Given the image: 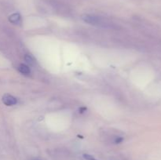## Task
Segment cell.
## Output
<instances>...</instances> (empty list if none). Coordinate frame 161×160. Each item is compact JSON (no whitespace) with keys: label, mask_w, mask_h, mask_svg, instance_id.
<instances>
[{"label":"cell","mask_w":161,"mask_h":160,"mask_svg":"<svg viewBox=\"0 0 161 160\" xmlns=\"http://www.w3.org/2000/svg\"><path fill=\"white\" fill-rule=\"evenodd\" d=\"M83 156V158H84L86 160H97V158H94L93 155H89V154H84Z\"/></svg>","instance_id":"cell-5"},{"label":"cell","mask_w":161,"mask_h":160,"mask_svg":"<svg viewBox=\"0 0 161 160\" xmlns=\"http://www.w3.org/2000/svg\"><path fill=\"white\" fill-rule=\"evenodd\" d=\"M9 20L11 23L17 24H20V21H21V17H20L19 13H14L11 16H9Z\"/></svg>","instance_id":"cell-3"},{"label":"cell","mask_w":161,"mask_h":160,"mask_svg":"<svg viewBox=\"0 0 161 160\" xmlns=\"http://www.w3.org/2000/svg\"><path fill=\"white\" fill-rule=\"evenodd\" d=\"M123 141H124V138L120 137V136H117L114 140V143L115 144H120V143L123 142Z\"/></svg>","instance_id":"cell-6"},{"label":"cell","mask_w":161,"mask_h":160,"mask_svg":"<svg viewBox=\"0 0 161 160\" xmlns=\"http://www.w3.org/2000/svg\"><path fill=\"white\" fill-rule=\"evenodd\" d=\"M25 60H26V61L28 63H29V64H32L33 63V59L32 57H31L30 55H27V56H25Z\"/></svg>","instance_id":"cell-7"},{"label":"cell","mask_w":161,"mask_h":160,"mask_svg":"<svg viewBox=\"0 0 161 160\" xmlns=\"http://www.w3.org/2000/svg\"><path fill=\"white\" fill-rule=\"evenodd\" d=\"M18 71L21 74H24V75H29L31 73V70H30V67H28V65L24 64H20V65L18 66Z\"/></svg>","instance_id":"cell-4"},{"label":"cell","mask_w":161,"mask_h":160,"mask_svg":"<svg viewBox=\"0 0 161 160\" xmlns=\"http://www.w3.org/2000/svg\"><path fill=\"white\" fill-rule=\"evenodd\" d=\"M33 160H41V159H33Z\"/></svg>","instance_id":"cell-8"},{"label":"cell","mask_w":161,"mask_h":160,"mask_svg":"<svg viewBox=\"0 0 161 160\" xmlns=\"http://www.w3.org/2000/svg\"><path fill=\"white\" fill-rule=\"evenodd\" d=\"M83 20H84L86 23L90 24L93 25H102L104 24V22L102 19L99 17L94 15H84L83 16Z\"/></svg>","instance_id":"cell-1"},{"label":"cell","mask_w":161,"mask_h":160,"mask_svg":"<svg viewBox=\"0 0 161 160\" xmlns=\"http://www.w3.org/2000/svg\"><path fill=\"white\" fill-rule=\"evenodd\" d=\"M2 100H3V104L6 106H13V105L17 104V98L9 94H5Z\"/></svg>","instance_id":"cell-2"}]
</instances>
